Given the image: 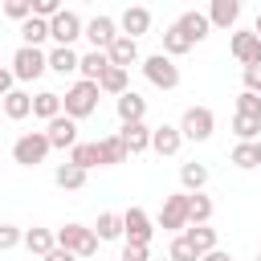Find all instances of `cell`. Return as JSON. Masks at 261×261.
<instances>
[{
	"label": "cell",
	"instance_id": "obj_20",
	"mask_svg": "<svg viewBox=\"0 0 261 261\" xmlns=\"http://www.w3.org/2000/svg\"><path fill=\"white\" fill-rule=\"evenodd\" d=\"M118 29H122L126 37H143V33L151 29V12H147L143 4H130V8H122V16H118Z\"/></svg>",
	"mask_w": 261,
	"mask_h": 261
},
{
	"label": "cell",
	"instance_id": "obj_39",
	"mask_svg": "<svg viewBox=\"0 0 261 261\" xmlns=\"http://www.w3.org/2000/svg\"><path fill=\"white\" fill-rule=\"evenodd\" d=\"M16 245H24V228L0 224V253H8V249H16Z\"/></svg>",
	"mask_w": 261,
	"mask_h": 261
},
{
	"label": "cell",
	"instance_id": "obj_38",
	"mask_svg": "<svg viewBox=\"0 0 261 261\" xmlns=\"http://www.w3.org/2000/svg\"><path fill=\"white\" fill-rule=\"evenodd\" d=\"M237 114H257L261 118V94L257 90H241L237 94Z\"/></svg>",
	"mask_w": 261,
	"mask_h": 261
},
{
	"label": "cell",
	"instance_id": "obj_42",
	"mask_svg": "<svg viewBox=\"0 0 261 261\" xmlns=\"http://www.w3.org/2000/svg\"><path fill=\"white\" fill-rule=\"evenodd\" d=\"M122 261H151V253H147V245H122Z\"/></svg>",
	"mask_w": 261,
	"mask_h": 261
},
{
	"label": "cell",
	"instance_id": "obj_30",
	"mask_svg": "<svg viewBox=\"0 0 261 261\" xmlns=\"http://www.w3.org/2000/svg\"><path fill=\"white\" fill-rule=\"evenodd\" d=\"M69 163H77V167H102V151H98V143H73L69 147Z\"/></svg>",
	"mask_w": 261,
	"mask_h": 261
},
{
	"label": "cell",
	"instance_id": "obj_48",
	"mask_svg": "<svg viewBox=\"0 0 261 261\" xmlns=\"http://www.w3.org/2000/svg\"><path fill=\"white\" fill-rule=\"evenodd\" d=\"M253 147H257V163H261V139H253Z\"/></svg>",
	"mask_w": 261,
	"mask_h": 261
},
{
	"label": "cell",
	"instance_id": "obj_6",
	"mask_svg": "<svg viewBox=\"0 0 261 261\" xmlns=\"http://www.w3.org/2000/svg\"><path fill=\"white\" fill-rule=\"evenodd\" d=\"M179 130H184V139L204 143V139H212V130H216V114H212L208 106H188L184 118H179Z\"/></svg>",
	"mask_w": 261,
	"mask_h": 261
},
{
	"label": "cell",
	"instance_id": "obj_46",
	"mask_svg": "<svg viewBox=\"0 0 261 261\" xmlns=\"http://www.w3.org/2000/svg\"><path fill=\"white\" fill-rule=\"evenodd\" d=\"M200 261H232V253H224V249H208Z\"/></svg>",
	"mask_w": 261,
	"mask_h": 261
},
{
	"label": "cell",
	"instance_id": "obj_3",
	"mask_svg": "<svg viewBox=\"0 0 261 261\" xmlns=\"http://www.w3.org/2000/svg\"><path fill=\"white\" fill-rule=\"evenodd\" d=\"M49 151H53V143H49L45 130H24V135L12 143V159H16L20 167H37V163H45Z\"/></svg>",
	"mask_w": 261,
	"mask_h": 261
},
{
	"label": "cell",
	"instance_id": "obj_47",
	"mask_svg": "<svg viewBox=\"0 0 261 261\" xmlns=\"http://www.w3.org/2000/svg\"><path fill=\"white\" fill-rule=\"evenodd\" d=\"M253 33H257V37H261V12H257V20H253Z\"/></svg>",
	"mask_w": 261,
	"mask_h": 261
},
{
	"label": "cell",
	"instance_id": "obj_13",
	"mask_svg": "<svg viewBox=\"0 0 261 261\" xmlns=\"http://www.w3.org/2000/svg\"><path fill=\"white\" fill-rule=\"evenodd\" d=\"M179 33L192 41V45H200L208 33H212V20H208V12H196V8H188V12H179Z\"/></svg>",
	"mask_w": 261,
	"mask_h": 261
},
{
	"label": "cell",
	"instance_id": "obj_4",
	"mask_svg": "<svg viewBox=\"0 0 261 261\" xmlns=\"http://www.w3.org/2000/svg\"><path fill=\"white\" fill-rule=\"evenodd\" d=\"M139 65H143V73H147V82H151L155 90H175V86H179V65H175V57H167L163 49L151 53V57H143Z\"/></svg>",
	"mask_w": 261,
	"mask_h": 261
},
{
	"label": "cell",
	"instance_id": "obj_17",
	"mask_svg": "<svg viewBox=\"0 0 261 261\" xmlns=\"http://www.w3.org/2000/svg\"><path fill=\"white\" fill-rule=\"evenodd\" d=\"M208 20H212V29H237L241 0H208Z\"/></svg>",
	"mask_w": 261,
	"mask_h": 261
},
{
	"label": "cell",
	"instance_id": "obj_25",
	"mask_svg": "<svg viewBox=\"0 0 261 261\" xmlns=\"http://www.w3.org/2000/svg\"><path fill=\"white\" fill-rule=\"evenodd\" d=\"M45 41H49V20L45 16L20 20V45H45Z\"/></svg>",
	"mask_w": 261,
	"mask_h": 261
},
{
	"label": "cell",
	"instance_id": "obj_24",
	"mask_svg": "<svg viewBox=\"0 0 261 261\" xmlns=\"http://www.w3.org/2000/svg\"><path fill=\"white\" fill-rule=\"evenodd\" d=\"M86 167H77V163H61L57 171H53V184L61 188V192H77V188H86Z\"/></svg>",
	"mask_w": 261,
	"mask_h": 261
},
{
	"label": "cell",
	"instance_id": "obj_1",
	"mask_svg": "<svg viewBox=\"0 0 261 261\" xmlns=\"http://www.w3.org/2000/svg\"><path fill=\"white\" fill-rule=\"evenodd\" d=\"M98 98H102L98 82L77 77V82H73V86L61 94V106H65V114H69V118H90V114L98 110Z\"/></svg>",
	"mask_w": 261,
	"mask_h": 261
},
{
	"label": "cell",
	"instance_id": "obj_29",
	"mask_svg": "<svg viewBox=\"0 0 261 261\" xmlns=\"http://www.w3.org/2000/svg\"><path fill=\"white\" fill-rule=\"evenodd\" d=\"M53 245H57V232H53V228H24V249H29V253L45 257Z\"/></svg>",
	"mask_w": 261,
	"mask_h": 261
},
{
	"label": "cell",
	"instance_id": "obj_33",
	"mask_svg": "<svg viewBox=\"0 0 261 261\" xmlns=\"http://www.w3.org/2000/svg\"><path fill=\"white\" fill-rule=\"evenodd\" d=\"M94 232H98V241H118L122 237V216L118 212H98Z\"/></svg>",
	"mask_w": 261,
	"mask_h": 261
},
{
	"label": "cell",
	"instance_id": "obj_22",
	"mask_svg": "<svg viewBox=\"0 0 261 261\" xmlns=\"http://www.w3.org/2000/svg\"><path fill=\"white\" fill-rule=\"evenodd\" d=\"M0 106H4V114H8L12 122H20V118L33 114V94H24V90H8V94L0 98Z\"/></svg>",
	"mask_w": 261,
	"mask_h": 261
},
{
	"label": "cell",
	"instance_id": "obj_21",
	"mask_svg": "<svg viewBox=\"0 0 261 261\" xmlns=\"http://www.w3.org/2000/svg\"><path fill=\"white\" fill-rule=\"evenodd\" d=\"M98 90H102V94H114V98L126 94V90H130V69H122V65L110 61V65L102 69V77H98Z\"/></svg>",
	"mask_w": 261,
	"mask_h": 261
},
{
	"label": "cell",
	"instance_id": "obj_34",
	"mask_svg": "<svg viewBox=\"0 0 261 261\" xmlns=\"http://www.w3.org/2000/svg\"><path fill=\"white\" fill-rule=\"evenodd\" d=\"M188 49H192V41H188V37L179 33V24L163 29V53H167V57H184Z\"/></svg>",
	"mask_w": 261,
	"mask_h": 261
},
{
	"label": "cell",
	"instance_id": "obj_26",
	"mask_svg": "<svg viewBox=\"0 0 261 261\" xmlns=\"http://www.w3.org/2000/svg\"><path fill=\"white\" fill-rule=\"evenodd\" d=\"M106 65H110V53H106V49H90V53H82L77 73H82V77H90V82H98Z\"/></svg>",
	"mask_w": 261,
	"mask_h": 261
},
{
	"label": "cell",
	"instance_id": "obj_36",
	"mask_svg": "<svg viewBox=\"0 0 261 261\" xmlns=\"http://www.w3.org/2000/svg\"><path fill=\"white\" fill-rule=\"evenodd\" d=\"M232 130H237V139H261V118L257 114H232Z\"/></svg>",
	"mask_w": 261,
	"mask_h": 261
},
{
	"label": "cell",
	"instance_id": "obj_10",
	"mask_svg": "<svg viewBox=\"0 0 261 261\" xmlns=\"http://www.w3.org/2000/svg\"><path fill=\"white\" fill-rule=\"evenodd\" d=\"M228 49H232V57H237L241 65H261V37H257L253 29H232Z\"/></svg>",
	"mask_w": 261,
	"mask_h": 261
},
{
	"label": "cell",
	"instance_id": "obj_19",
	"mask_svg": "<svg viewBox=\"0 0 261 261\" xmlns=\"http://www.w3.org/2000/svg\"><path fill=\"white\" fill-rule=\"evenodd\" d=\"M151 130L155 126H147V122H122V143H126V151L130 155H143V151H151Z\"/></svg>",
	"mask_w": 261,
	"mask_h": 261
},
{
	"label": "cell",
	"instance_id": "obj_11",
	"mask_svg": "<svg viewBox=\"0 0 261 261\" xmlns=\"http://www.w3.org/2000/svg\"><path fill=\"white\" fill-rule=\"evenodd\" d=\"M82 37L90 41V49H110V41L118 37V20L114 16H94V20H86Z\"/></svg>",
	"mask_w": 261,
	"mask_h": 261
},
{
	"label": "cell",
	"instance_id": "obj_12",
	"mask_svg": "<svg viewBox=\"0 0 261 261\" xmlns=\"http://www.w3.org/2000/svg\"><path fill=\"white\" fill-rule=\"evenodd\" d=\"M45 135H49L53 147H73V143H77V118H69V114L61 110L57 118L45 122Z\"/></svg>",
	"mask_w": 261,
	"mask_h": 261
},
{
	"label": "cell",
	"instance_id": "obj_7",
	"mask_svg": "<svg viewBox=\"0 0 261 261\" xmlns=\"http://www.w3.org/2000/svg\"><path fill=\"white\" fill-rule=\"evenodd\" d=\"M155 224L167 228V232H184V228H188V192H171V196H163V208H159Z\"/></svg>",
	"mask_w": 261,
	"mask_h": 261
},
{
	"label": "cell",
	"instance_id": "obj_5",
	"mask_svg": "<svg viewBox=\"0 0 261 261\" xmlns=\"http://www.w3.org/2000/svg\"><path fill=\"white\" fill-rule=\"evenodd\" d=\"M45 69H49V53H45L41 45H20V49L12 53V73H16V82H37Z\"/></svg>",
	"mask_w": 261,
	"mask_h": 261
},
{
	"label": "cell",
	"instance_id": "obj_32",
	"mask_svg": "<svg viewBox=\"0 0 261 261\" xmlns=\"http://www.w3.org/2000/svg\"><path fill=\"white\" fill-rule=\"evenodd\" d=\"M179 184H184V192H204L208 167H204V163H184V167H179Z\"/></svg>",
	"mask_w": 261,
	"mask_h": 261
},
{
	"label": "cell",
	"instance_id": "obj_2",
	"mask_svg": "<svg viewBox=\"0 0 261 261\" xmlns=\"http://www.w3.org/2000/svg\"><path fill=\"white\" fill-rule=\"evenodd\" d=\"M57 245L61 249H69V253H77L82 261H90L94 253H98V232L94 228H86V224H77V220H69V224H61L57 228Z\"/></svg>",
	"mask_w": 261,
	"mask_h": 261
},
{
	"label": "cell",
	"instance_id": "obj_8",
	"mask_svg": "<svg viewBox=\"0 0 261 261\" xmlns=\"http://www.w3.org/2000/svg\"><path fill=\"white\" fill-rule=\"evenodd\" d=\"M82 33H86V20H82L77 12L61 8L57 16H49V41H57V45H73Z\"/></svg>",
	"mask_w": 261,
	"mask_h": 261
},
{
	"label": "cell",
	"instance_id": "obj_15",
	"mask_svg": "<svg viewBox=\"0 0 261 261\" xmlns=\"http://www.w3.org/2000/svg\"><path fill=\"white\" fill-rule=\"evenodd\" d=\"M114 110H118V122H143L147 118V98L135 94V90H126V94L114 98Z\"/></svg>",
	"mask_w": 261,
	"mask_h": 261
},
{
	"label": "cell",
	"instance_id": "obj_49",
	"mask_svg": "<svg viewBox=\"0 0 261 261\" xmlns=\"http://www.w3.org/2000/svg\"><path fill=\"white\" fill-rule=\"evenodd\" d=\"M82 4H90V0H82Z\"/></svg>",
	"mask_w": 261,
	"mask_h": 261
},
{
	"label": "cell",
	"instance_id": "obj_43",
	"mask_svg": "<svg viewBox=\"0 0 261 261\" xmlns=\"http://www.w3.org/2000/svg\"><path fill=\"white\" fill-rule=\"evenodd\" d=\"M245 90L261 94V65H245Z\"/></svg>",
	"mask_w": 261,
	"mask_h": 261
},
{
	"label": "cell",
	"instance_id": "obj_27",
	"mask_svg": "<svg viewBox=\"0 0 261 261\" xmlns=\"http://www.w3.org/2000/svg\"><path fill=\"white\" fill-rule=\"evenodd\" d=\"M61 110H65V106H61V94H53V90L33 94V114H37V118H45V122H49V118H57Z\"/></svg>",
	"mask_w": 261,
	"mask_h": 261
},
{
	"label": "cell",
	"instance_id": "obj_28",
	"mask_svg": "<svg viewBox=\"0 0 261 261\" xmlns=\"http://www.w3.org/2000/svg\"><path fill=\"white\" fill-rule=\"evenodd\" d=\"M184 237L192 241V249H196L200 257H204L208 249H216V228H212V224H188V228H184Z\"/></svg>",
	"mask_w": 261,
	"mask_h": 261
},
{
	"label": "cell",
	"instance_id": "obj_37",
	"mask_svg": "<svg viewBox=\"0 0 261 261\" xmlns=\"http://www.w3.org/2000/svg\"><path fill=\"white\" fill-rule=\"evenodd\" d=\"M167 257H171V261H200V253L192 249V241H188L184 232H175V237H171V249H167Z\"/></svg>",
	"mask_w": 261,
	"mask_h": 261
},
{
	"label": "cell",
	"instance_id": "obj_44",
	"mask_svg": "<svg viewBox=\"0 0 261 261\" xmlns=\"http://www.w3.org/2000/svg\"><path fill=\"white\" fill-rule=\"evenodd\" d=\"M41 261H82V257H77V253H69V249H61V245H53Z\"/></svg>",
	"mask_w": 261,
	"mask_h": 261
},
{
	"label": "cell",
	"instance_id": "obj_14",
	"mask_svg": "<svg viewBox=\"0 0 261 261\" xmlns=\"http://www.w3.org/2000/svg\"><path fill=\"white\" fill-rule=\"evenodd\" d=\"M110 61L114 65H122V69H130L135 61H143V53H139V37H126V33H118L114 41H110Z\"/></svg>",
	"mask_w": 261,
	"mask_h": 261
},
{
	"label": "cell",
	"instance_id": "obj_41",
	"mask_svg": "<svg viewBox=\"0 0 261 261\" xmlns=\"http://www.w3.org/2000/svg\"><path fill=\"white\" fill-rule=\"evenodd\" d=\"M29 4H33V16H45V20L61 12V0H29Z\"/></svg>",
	"mask_w": 261,
	"mask_h": 261
},
{
	"label": "cell",
	"instance_id": "obj_35",
	"mask_svg": "<svg viewBox=\"0 0 261 261\" xmlns=\"http://www.w3.org/2000/svg\"><path fill=\"white\" fill-rule=\"evenodd\" d=\"M228 159H232V167H241V171H249V167H261V163H257V147H253L249 139H241V143L232 147V155H228Z\"/></svg>",
	"mask_w": 261,
	"mask_h": 261
},
{
	"label": "cell",
	"instance_id": "obj_23",
	"mask_svg": "<svg viewBox=\"0 0 261 261\" xmlns=\"http://www.w3.org/2000/svg\"><path fill=\"white\" fill-rule=\"evenodd\" d=\"M98 151H102V167H114V163H126V159H130L122 135H106V139H98Z\"/></svg>",
	"mask_w": 261,
	"mask_h": 261
},
{
	"label": "cell",
	"instance_id": "obj_16",
	"mask_svg": "<svg viewBox=\"0 0 261 261\" xmlns=\"http://www.w3.org/2000/svg\"><path fill=\"white\" fill-rule=\"evenodd\" d=\"M179 147H184V130H179V126L163 122V126L151 130V151H155V155H175Z\"/></svg>",
	"mask_w": 261,
	"mask_h": 261
},
{
	"label": "cell",
	"instance_id": "obj_9",
	"mask_svg": "<svg viewBox=\"0 0 261 261\" xmlns=\"http://www.w3.org/2000/svg\"><path fill=\"white\" fill-rule=\"evenodd\" d=\"M151 237H155L151 216H147L143 208H126V212H122V241H130V245H151Z\"/></svg>",
	"mask_w": 261,
	"mask_h": 261
},
{
	"label": "cell",
	"instance_id": "obj_45",
	"mask_svg": "<svg viewBox=\"0 0 261 261\" xmlns=\"http://www.w3.org/2000/svg\"><path fill=\"white\" fill-rule=\"evenodd\" d=\"M8 90H16V73H12V69H4V65H0V98H4V94H8Z\"/></svg>",
	"mask_w": 261,
	"mask_h": 261
},
{
	"label": "cell",
	"instance_id": "obj_40",
	"mask_svg": "<svg viewBox=\"0 0 261 261\" xmlns=\"http://www.w3.org/2000/svg\"><path fill=\"white\" fill-rule=\"evenodd\" d=\"M4 16L20 24V20H29V16H33V4H29V0H4Z\"/></svg>",
	"mask_w": 261,
	"mask_h": 261
},
{
	"label": "cell",
	"instance_id": "obj_31",
	"mask_svg": "<svg viewBox=\"0 0 261 261\" xmlns=\"http://www.w3.org/2000/svg\"><path fill=\"white\" fill-rule=\"evenodd\" d=\"M212 220V200L204 192H188V224H208Z\"/></svg>",
	"mask_w": 261,
	"mask_h": 261
},
{
	"label": "cell",
	"instance_id": "obj_18",
	"mask_svg": "<svg viewBox=\"0 0 261 261\" xmlns=\"http://www.w3.org/2000/svg\"><path fill=\"white\" fill-rule=\"evenodd\" d=\"M77 65H82V53H73V45H53V49H49V69H53L57 77L77 73Z\"/></svg>",
	"mask_w": 261,
	"mask_h": 261
},
{
	"label": "cell",
	"instance_id": "obj_50",
	"mask_svg": "<svg viewBox=\"0 0 261 261\" xmlns=\"http://www.w3.org/2000/svg\"><path fill=\"white\" fill-rule=\"evenodd\" d=\"M257 261H261V257H257Z\"/></svg>",
	"mask_w": 261,
	"mask_h": 261
}]
</instances>
